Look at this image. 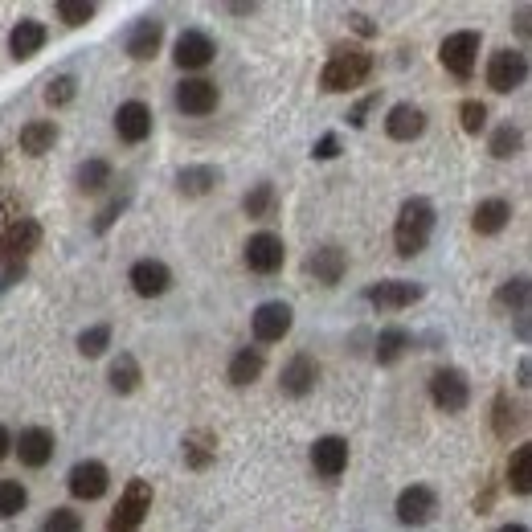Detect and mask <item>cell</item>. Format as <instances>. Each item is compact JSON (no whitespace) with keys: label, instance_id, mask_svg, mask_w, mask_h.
I'll list each match as a JSON object with an SVG mask.
<instances>
[{"label":"cell","instance_id":"bcb514c9","mask_svg":"<svg viewBox=\"0 0 532 532\" xmlns=\"http://www.w3.org/2000/svg\"><path fill=\"white\" fill-rule=\"evenodd\" d=\"M340 156V136L336 131H324V136L312 144V160H336Z\"/></svg>","mask_w":532,"mask_h":532},{"label":"cell","instance_id":"2e32d148","mask_svg":"<svg viewBox=\"0 0 532 532\" xmlns=\"http://www.w3.org/2000/svg\"><path fill=\"white\" fill-rule=\"evenodd\" d=\"M127 283H131V291H136L140 299H160L172 287V271H168L160 258H140L136 266H131Z\"/></svg>","mask_w":532,"mask_h":532},{"label":"cell","instance_id":"11a10c76","mask_svg":"<svg viewBox=\"0 0 532 532\" xmlns=\"http://www.w3.org/2000/svg\"><path fill=\"white\" fill-rule=\"evenodd\" d=\"M500 532H528V524H504Z\"/></svg>","mask_w":532,"mask_h":532},{"label":"cell","instance_id":"7dc6e473","mask_svg":"<svg viewBox=\"0 0 532 532\" xmlns=\"http://www.w3.org/2000/svg\"><path fill=\"white\" fill-rule=\"evenodd\" d=\"M348 25H352V29H357L361 37H377V25H373V21L365 17V13H348Z\"/></svg>","mask_w":532,"mask_h":532},{"label":"cell","instance_id":"83f0119b","mask_svg":"<svg viewBox=\"0 0 532 532\" xmlns=\"http://www.w3.org/2000/svg\"><path fill=\"white\" fill-rule=\"evenodd\" d=\"M410 348H414V332H406V328H381L377 340H373V357H377V365H397Z\"/></svg>","mask_w":532,"mask_h":532},{"label":"cell","instance_id":"816d5d0a","mask_svg":"<svg viewBox=\"0 0 532 532\" xmlns=\"http://www.w3.org/2000/svg\"><path fill=\"white\" fill-rule=\"evenodd\" d=\"M9 451H13V434L0 426V459H9Z\"/></svg>","mask_w":532,"mask_h":532},{"label":"cell","instance_id":"f1b7e54d","mask_svg":"<svg viewBox=\"0 0 532 532\" xmlns=\"http://www.w3.org/2000/svg\"><path fill=\"white\" fill-rule=\"evenodd\" d=\"M492 430L500 442H512V434L524 430V410L512 402V393H496L492 402Z\"/></svg>","mask_w":532,"mask_h":532},{"label":"cell","instance_id":"5bb4252c","mask_svg":"<svg viewBox=\"0 0 532 532\" xmlns=\"http://www.w3.org/2000/svg\"><path fill=\"white\" fill-rule=\"evenodd\" d=\"M221 103V91H217V82L209 78H185L181 86H176V107H181L185 115H213Z\"/></svg>","mask_w":532,"mask_h":532},{"label":"cell","instance_id":"7bdbcfd3","mask_svg":"<svg viewBox=\"0 0 532 532\" xmlns=\"http://www.w3.org/2000/svg\"><path fill=\"white\" fill-rule=\"evenodd\" d=\"M41 532H82V516L74 508H54L41 524Z\"/></svg>","mask_w":532,"mask_h":532},{"label":"cell","instance_id":"8fae6325","mask_svg":"<svg viewBox=\"0 0 532 532\" xmlns=\"http://www.w3.org/2000/svg\"><path fill=\"white\" fill-rule=\"evenodd\" d=\"M66 487H70L74 500H103L107 487H111V471H107L99 459H82V463L70 467Z\"/></svg>","mask_w":532,"mask_h":532},{"label":"cell","instance_id":"8d00e7d4","mask_svg":"<svg viewBox=\"0 0 532 532\" xmlns=\"http://www.w3.org/2000/svg\"><path fill=\"white\" fill-rule=\"evenodd\" d=\"M520 144H524V131L512 127V123H504V127L492 131V140H487V152H492L496 160H512V156L520 152Z\"/></svg>","mask_w":532,"mask_h":532},{"label":"cell","instance_id":"d6986e66","mask_svg":"<svg viewBox=\"0 0 532 532\" xmlns=\"http://www.w3.org/2000/svg\"><path fill=\"white\" fill-rule=\"evenodd\" d=\"M115 136L123 144H144L152 136V111H148V103H140V99L119 103V111H115Z\"/></svg>","mask_w":532,"mask_h":532},{"label":"cell","instance_id":"681fc988","mask_svg":"<svg viewBox=\"0 0 532 532\" xmlns=\"http://www.w3.org/2000/svg\"><path fill=\"white\" fill-rule=\"evenodd\" d=\"M516 385H520V389L532 385V365H528V357H520V365H516Z\"/></svg>","mask_w":532,"mask_h":532},{"label":"cell","instance_id":"30bf717a","mask_svg":"<svg viewBox=\"0 0 532 532\" xmlns=\"http://www.w3.org/2000/svg\"><path fill=\"white\" fill-rule=\"evenodd\" d=\"M242 258H246V266L254 275H275V271H283V262H287V246H283L279 234L262 230V234H250Z\"/></svg>","mask_w":532,"mask_h":532},{"label":"cell","instance_id":"8992f818","mask_svg":"<svg viewBox=\"0 0 532 532\" xmlns=\"http://www.w3.org/2000/svg\"><path fill=\"white\" fill-rule=\"evenodd\" d=\"M430 402L442 414H463L471 406V381L463 369H438L430 377Z\"/></svg>","mask_w":532,"mask_h":532},{"label":"cell","instance_id":"52a82bcc","mask_svg":"<svg viewBox=\"0 0 532 532\" xmlns=\"http://www.w3.org/2000/svg\"><path fill=\"white\" fill-rule=\"evenodd\" d=\"M524 78H528V54L504 46L487 58V86H492L496 95H512L516 86H524Z\"/></svg>","mask_w":532,"mask_h":532},{"label":"cell","instance_id":"f546056e","mask_svg":"<svg viewBox=\"0 0 532 532\" xmlns=\"http://www.w3.org/2000/svg\"><path fill=\"white\" fill-rule=\"evenodd\" d=\"M107 381H111V389H115L119 397H127V393H136V389H140L144 369H140V361L131 357V352H119V357L111 361V369H107Z\"/></svg>","mask_w":532,"mask_h":532},{"label":"cell","instance_id":"9c48e42d","mask_svg":"<svg viewBox=\"0 0 532 532\" xmlns=\"http://www.w3.org/2000/svg\"><path fill=\"white\" fill-rule=\"evenodd\" d=\"M422 295H426V287L410 283V279H381V283L365 287V303L381 307V312H402V307H414Z\"/></svg>","mask_w":532,"mask_h":532},{"label":"cell","instance_id":"f907efd6","mask_svg":"<svg viewBox=\"0 0 532 532\" xmlns=\"http://www.w3.org/2000/svg\"><path fill=\"white\" fill-rule=\"evenodd\" d=\"M516 33H520V37H528V33H532V25H528V5H520V9H516Z\"/></svg>","mask_w":532,"mask_h":532},{"label":"cell","instance_id":"f35d334b","mask_svg":"<svg viewBox=\"0 0 532 532\" xmlns=\"http://www.w3.org/2000/svg\"><path fill=\"white\" fill-rule=\"evenodd\" d=\"M111 348V324H95V328H86L82 336H78V352L82 357H103V352Z\"/></svg>","mask_w":532,"mask_h":532},{"label":"cell","instance_id":"7a4b0ae2","mask_svg":"<svg viewBox=\"0 0 532 532\" xmlns=\"http://www.w3.org/2000/svg\"><path fill=\"white\" fill-rule=\"evenodd\" d=\"M430 234H434V205L426 197H410L397 209V221H393V246L402 258H414L430 246Z\"/></svg>","mask_w":532,"mask_h":532},{"label":"cell","instance_id":"74e56055","mask_svg":"<svg viewBox=\"0 0 532 532\" xmlns=\"http://www.w3.org/2000/svg\"><path fill=\"white\" fill-rule=\"evenodd\" d=\"M54 13H58V21H62V25H70V29L91 25V21H95V5H91V0H58Z\"/></svg>","mask_w":532,"mask_h":532},{"label":"cell","instance_id":"e575fe53","mask_svg":"<svg viewBox=\"0 0 532 532\" xmlns=\"http://www.w3.org/2000/svg\"><path fill=\"white\" fill-rule=\"evenodd\" d=\"M528 299H532V283H528V275H516V279H508V283L496 291V303L508 307L512 316H528Z\"/></svg>","mask_w":532,"mask_h":532},{"label":"cell","instance_id":"484cf974","mask_svg":"<svg viewBox=\"0 0 532 532\" xmlns=\"http://www.w3.org/2000/svg\"><path fill=\"white\" fill-rule=\"evenodd\" d=\"M221 185V168L217 164H189L176 172V193L181 197H205Z\"/></svg>","mask_w":532,"mask_h":532},{"label":"cell","instance_id":"ab89813d","mask_svg":"<svg viewBox=\"0 0 532 532\" xmlns=\"http://www.w3.org/2000/svg\"><path fill=\"white\" fill-rule=\"evenodd\" d=\"M127 205H131V193L123 189L119 197H111V201H107V205H103V209L95 213V226H91V230H95V234H107V230L115 226V221H119V217L127 213Z\"/></svg>","mask_w":532,"mask_h":532},{"label":"cell","instance_id":"f5cc1de1","mask_svg":"<svg viewBox=\"0 0 532 532\" xmlns=\"http://www.w3.org/2000/svg\"><path fill=\"white\" fill-rule=\"evenodd\" d=\"M226 9H230V13H234V17H250V13H254V9H258V5H254V0H250V5H226Z\"/></svg>","mask_w":532,"mask_h":532},{"label":"cell","instance_id":"7402d4cb","mask_svg":"<svg viewBox=\"0 0 532 532\" xmlns=\"http://www.w3.org/2000/svg\"><path fill=\"white\" fill-rule=\"evenodd\" d=\"M46 41H50V29L46 25H41L37 17H21L13 25V33H9V54L17 62H29V58H37L41 50H46Z\"/></svg>","mask_w":532,"mask_h":532},{"label":"cell","instance_id":"1f68e13d","mask_svg":"<svg viewBox=\"0 0 532 532\" xmlns=\"http://www.w3.org/2000/svg\"><path fill=\"white\" fill-rule=\"evenodd\" d=\"M262 369H266L262 348H238L234 361H230V385L246 389V385H254V381L262 377Z\"/></svg>","mask_w":532,"mask_h":532},{"label":"cell","instance_id":"7c38bea8","mask_svg":"<svg viewBox=\"0 0 532 532\" xmlns=\"http://www.w3.org/2000/svg\"><path fill=\"white\" fill-rule=\"evenodd\" d=\"M13 451H17V459H21L25 467L41 471V467H46V463L54 459V451H58L54 430H46V426H29V430H21V434L13 438Z\"/></svg>","mask_w":532,"mask_h":532},{"label":"cell","instance_id":"6da1fadb","mask_svg":"<svg viewBox=\"0 0 532 532\" xmlns=\"http://www.w3.org/2000/svg\"><path fill=\"white\" fill-rule=\"evenodd\" d=\"M373 54L365 46H336L320 70V86L328 95H344V91H357L373 78Z\"/></svg>","mask_w":532,"mask_h":532},{"label":"cell","instance_id":"277c9868","mask_svg":"<svg viewBox=\"0 0 532 532\" xmlns=\"http://www.w3.org/2000/svg\"><path fill=\"white\" fill-rule=\"evenodd\" d=\"M41 238H46V230H41L37 217H21L13 221L9 230H0V266H25L33 258V250H41Z\"/></svg>","mask_w":532,"mask_h":532},{"label":"cell","instance_id":"cb8c5ba5","mask_svg":"<svg viewBox=\"0 0 532 532\" xmlns=\"http://www.w3.org/2000/svg\"><path fill=\"white\" fill-rule=\"evenodd\" d=\"M344 271H348V254L332 242L307 258V275H316V283H324V287H336L344 279Z\"/></svg>","mask_w":532,"mask_h":532},{"label":"cell","instance_id":"603a6c76","mask_svg":"<svg viewBox=\"0 0 532 532\" xmlns=\"http://www.w3.org/2000/svg\"><path fill=\"white\" fill-rule=\"evenodd\" d=\"M181 455H185V467L189 471H209L217 463V434L209 426H197L181 438Z\"/></svg>","mask_w":532,"mask_h":532},{"label":"cell","instance_id":"ba28073f","mask_svg":"<svg viewBox=\"0 0 532 532\" xmlns=\"http://www.w3.org/2000/svg\"><path fill=\"white\" fill-rule=\"evenodd\" d=\"M295 324V312H291V303L283 299H266L254 307V316H250V328H254V340L258 344H279Z\"/></svg>","mask_w":532,"mask_h":532},{"label":"cell","instance_id":"9f6ffc18","mask_svg":"<svg viewBox=\"0 0 532 532\" xmlns=\"http://www.w3.org/2000/svg\"><path fill=\"white\" fill-rule=\"evenodd\" d=\"M0 164H5V156H0Z\"/></svg>","mask_w":532,"mask_h":532},{"label":"cell","instance_id":"4316f807","mask_svg":"<svg viewBox=\"0 0 532 532\" xmlns=\"http://www.w3.org/2000/svg\"><path fill=\"white\" fill-rule=\"evenodd\" d=\"M58 123L54 119H33V123H25L21 127V136H17V144H21V152L25 156H46V152H54V144H58Z\"/></svg>","mask_w":532,"mask_h":532},{"label":"cell","instance_id":"f6af8a7d","mask_svg":"<svg viewBox=\"0 0 532 532\" xmlns=\"http://www.w3.org/2000/svg\"><path fill=\"white\" fill-rule=\"evenodd\" d=\"M377 103H381V91H369L361 103H352V111L344 115V119H348V127H365V123H369V111H373Z\"/></svg>","mask_w":532,"mask_h":532},{"label":"cell","instance_id":"4fadbf2b","mask_svg":"<svg viewBox=\"0 0 532 532\" xmlns=\"http://www.w3.org/2000/svg\"><path fill=\"white\" fill-rule=\"evenodd\" d=\"M172 58H176L181 70H205L217 58V41L209 33H201V29H185L181 37H176Z\"/></svg>","mask_w":532,"mask_h":532},{"label":"cell","instance_id":"b9f144b4","mask_svg":"<svg viewBox=\"0 0 532 532\" xmlns=\"http://www.w3.org/2000/svg\"><path fill=\"white\" fill-rule=\"evenodd\" d=\"M459 123H463L467 136H479V131L487 127V103H479V99H463V103H459Z\"/></svg>","mask_w":532,"mask_h":532},{"label":"cell","instance_id":"c3c4849f","mask_svg":"<svg viewBox=\"0 0 532 532\" xmlns=\"http://www.w3.org/2000/svg\"><path fill=\"white\" fill-rule=\"evenodd\" d=\"M21 279H25V266H9V271H0V295L13 291V283H21Z\"/></svg>","mask_w":532,"mask_h":532},{"label":"cell","instance_id":"e0dca14e","mask_svg":"<svg viewBox=\"0 0 532 532\" xmlns=\"http://www.w3.org/2000/svg\"><path fill=\"white\" fill-rule=\"evenodd\" d=\"M397 520L402 524H430L434 520V512H438V496H434V487H426V483H414V487H406L402 496H397Z\"/></svg>","mask_w":532,"mask_h":532},{"label":"cell","instance_id":"d590c367","mask_svg":"<svg viewBox=\"0 0 532 532\" xmlns=\"http://www.w3.org/2000/svg\"><path fill=\"white\" fill-rule=\"evenodd\" d=\"M29 504V492H25V483L21 479H0V520H13L21 516Z\"/></svg>","mask_w":532,"mask_h":532},{"label":"cell","instance_id":"60d3db41","mask_svg":"<svg viewBox=\"0 0 532 532\" xmlns=\"http://www.w3.org/2000/svg\"><path fill=\"white\" fill-rule=\"evenodd\" d=\"M78 99V78L74 74H58L50 86H46V103L50 107H70Z\"/></svg>","mask_w":532,"mask_h":532},{"label":"cell","instance_id":"ffe728a7","mask_svg":"<svg viewBox=\"0 0 532 532\" xmlns=\"http://www.w3.org/2000/svg\"><path fill=\"white\" fill-rule=\"evenodd\" d=\"M426 131V111L414 107V103H393L389 115H385V136L397 140V144H414Z\"/></svg>","mask_w":532,"mask_h":532},{"label":"cell","instance_id":"3957f363","mask_svg":"<svg viewBox=\"0 0 532 532\" xmlns=\"http://www.w3.org/2000/svg\"><path fill=\"white\" fill-rule=\"evenodd\" d=\"M152 500H156V492H152L148 479H127L123 496H119V504L107 520V532H140V524L152 512Z\"/></svg>","mask_w":532,"mask_h":532},{"label":"cell","instance_id":"836d02e7","mask_svg":"<svg viewBox=\"0 0 532 532\" xmlns=\"http://www.w3.org/2000/svg\"><path fill=\"white\" fill-rule=\"evenodd\" d=\"M508 487H512V496H528L532 492V447H528V442L516 447L512 459H508Z\"/></svg>","mask_w":532,"mask_h":532},{"label":"cell","instance_id":"d6a6232c","mask_svg":"<svg viewBox=\"0 0 532 532\" xmlns=\"http://www.w3.org/2000/svg\"><path fill=\"white\" fill-rule=\"evenodd\" d=\"M242 209H246V217H254V221H271L275 209H279V193H275V185H271V181H258V185L242 197Z\"/></svg>","mask_w":532,"mask_h":532},{"label":"cell","instance_id":"4dcf8cb0","mask_svg":"<svg viewBox=\"0 0 532 532\" xmlns=\"http://www.w3.org/2000/svg\"><path fill=\"white\" fill-rule=\"evenodd\" d=\"M111 181H115V168H111L107 160H99V156L82 160V164L74 168V185H78V193H103Z\"/></svg>","mask_w":532,"mask_h":532},{"label":"cell","instance_id":"db71d44e","mask_svg":"<svg viewBox=\"0 0 532 532\" xmlns=\"http://www.w3.org/2000/svg\"><path fill=\"white\" fill-rule=\"evenodd\" d=\"M516 336L528 340V316H516Z\"/></svg>","mask_w":532,"mask_h":532},{"label":"cell","instance_id":"44dd1931","mask_svg":"<svg viewBox=\"0 0 532 532\" xmlns=\"http://www.w3.org/2000/svg\"><path fill=\"white\" fill-rule=\"evenodd\" d=\"M320 381V365L316 357H307V352H295V357L283 365V377H279V389L287 397H307Z\"/></svg>","mask_w":532,"mask_h":532},{"label":"cell","instance_id":"9a60e30c","mask_svg":"<svg viewBox=\"0 0 532 532\" xmlns=\"http://www.w3.org/2000/svg\"><path fill=\"white\" fill-rule=\"evenodd\" d=\"M160 46H164V21H160V17H140L136 25L127 29V41H123L127 58H136V62L156 58Z\"/></svg>","mask_w":532,"mask_h":532},{"label":"cell","instance_id":"ee69618b","mask_svg":"<svg viewBox=\"0 0 532 532\" xmlns=\"http://www.w3.org/2000/svg\"><path fill=\"white\" fill-rule=\"evenodd\" d=\"M25 217V201H21V193H0V230H9L13 221H21Z\"/></svg>","mask_w":532,"mask_h":532},{"label":"cell","instance_id":"d4e9b609","mask_svg":"<svg viewBox=\"0 0 532 532\" xmlns=\"http://www.w3.org/2000/svg\"><path fill=\"white\" fill-rule=\"evenodd\" d=\"M512 221V205L504 201V197H487V201H479L475 205V213H471V230L479 234V238H492V234H500L504 226Z\"/></svg>","mask_w":532,"mask_h":532},{"label":"cell","instance_id":"5b68a950","mask_svg":"<svg viewBox=\"0 0 532 532\" xmlns=\"http://www.w3.org/2000/svg\"><path fill=\"white\" fill-rule=\"evenodd\" d=\"M479 50H483V37L475 29H459V33H447V41L438 46V62L447 66L459 82H467L479 66Z\"/></svg>","mask_w":532,"mask_h":532},{"label":"cell","instance_id":"ac0fdd59","mask_svg":"<svg viewBox=\"0 0 532 532\" xmlns=\"http://www.w3.org/2000/svg\"><path fill=\"white\" fill-rule=\"evenodd\" d=\"M312 467H316V475H324V479H340V475L348 471V438H340V434L316 438V442H312Z\"/></svg>","mask_w":532,"mask_h":532}]
</instances>
